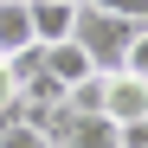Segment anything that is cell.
Masks as SVG:
<instances>
[{
    "instance_id": "obj_1",
    "label": "cell",
    "mask_w": 148,
    "mask_h": 148,
    "mask_svg": "<svg viewBox=\"0 0 148 148\" xmlns=\"http://www.w3.org/2000/svg\"><path fill=\"white\" fill-rule=\"evenodd\" d=\"M71 39L84 45V58H90V71H122L129 64V45H135V26L129 19H116V13H97V7H84L77 0V26H71Z\"/></svg>"
},
{
    "instance_id": "obj_2",
    "label": "cell",
    "mask_w": 148,
    "mask_h": 148,
    "mask_svg": "<svg viewBox=\"0 0 148 148\" xmlns=\"http://www.w3.org/2000/svg\"><path fill=\"white\" fill-rule=\"evenodd\" d=\"M103 116L116 122V129L148 116V84L135 77V71H110V77H103Z\"/></svg>"
},
{
    "instance_id": "obj_3",
    "label": "cell",
    "mask_w": 148,
    "mask_h": 148,
    "mask_svg": "<svg viewBox=\"0 0 148 148\" xmlns=\"http://www.w3.org/2000/svg\"><path fill=\"white\" fill-rule=\"evenodd\" d=\"M77 26V0H32V39L39 45H64Z\"/></svg>"
},
{
    "instance_id": "obj_4",
    "label": "cell",
    "mask_w": 148,
    "mask_h": 148,
    "mask_svg": "<svg viewBox=\"0 0 148 148\" xmlns=\"http://www.w3.org/2000/svg\"><path fill=\"white\" fill-rule=\"evenodd\" d=\"M19 45H39L32 39V0H0V58L19 52Z\"/></svg>"
},
{
    "instance_id": "obj_5",
    "label": "cell",
    "mask_w": 148,
    "mask_h": 148,
    "mask_svg": "<svg viewBox=\"0 0 148 148\" xmlns=\"http://www.w3.org/2000/svg\"><path fill=\"white\" fill-rule=\"evenodd\" d=\"M45 71H52V77H58L64 90H71V84H84V77H97L77 39H64V45H45Z\"/></svg>"
},
{
    "instance_id": "obj_6",
    "label": "cell",
    "mask_w": 148,
    "mask_h": 148,
    "mask_svg": "<svg viewBox=\"0 0 148 148\" xmlns=\"http://www.w3.org/2000/svg\"><path fill=\"white\" fill-rule=\"evenodd\" d=\"M0 148H45V135L32 129V122H19V116L7 110V116H0Z\"/></svg>"
},
{
    "instance_id": "obj_7",
    "label": "cell",
    "mask_w": 148,
    "mask_h": 148,
    "mask_svg": "<svg viewBox=\"0 0 148 148\" xmlns=\"http://www.w3.org/2000/svg\"><path fill=\"white\" fill-rule=\"evenodd\" d=\"M84 7H97V13H116V19H129L135 32H148V0H84Z\"/></svg>"
},
{
    "instance_id": "obj_8",
    "label": "cell",
    "mask_w": 148,
    "mask_h": 148,
    "mask_svg": "<svg viewBox=\"0 0 148 148\" xmlns=\"http://www.w3.org/2000/svg\"><path fill=\"white\" fill-rule=\"evenodd\" d=\"M116 148H148V116L142 122H122V129H116Z\"/></svg>"
},
{
    "instance_id": "obj_9",
    "label": "cell",
    "mask_w": 148,
    "mask_h": 148,
    "mask_svg": "<svg viewBox=\"0 0 148 148\" xmlns=\"http://www.w3.org/2000/svg\"><path fill=\"white\" fill-rule=\"evenodd\" d=\"M122 71H135V77L148 84V32H135V45H129V64Z\"/></svg>"
},
{
    "instance_id": "obj_10",
    "label": "cell",
    "mask_w": 148,
    "mask_h": 148,
    "mask_svg": "<svg viewBox=\"0 0 148 148\" xmlns=\"http://www.w3.org/2000/svg\"><path fill=\"white\" fill-rule=\"evenodd\" d=\"M19 103V84H13V71H7V58H0V116H7Z\"/></svg>"
}]
</instances>
